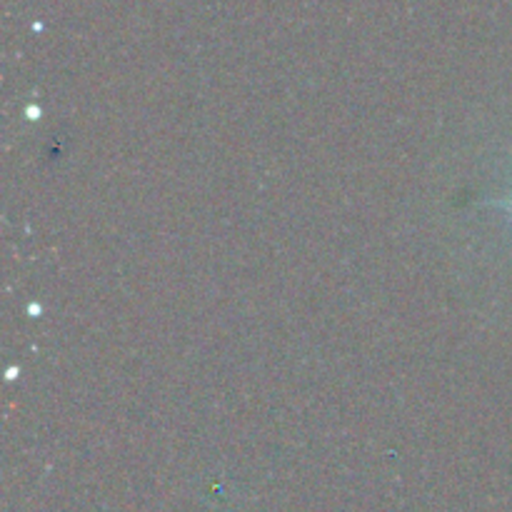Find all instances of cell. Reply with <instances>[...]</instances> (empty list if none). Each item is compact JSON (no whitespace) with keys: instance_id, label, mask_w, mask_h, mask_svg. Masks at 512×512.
Segmentation results:
<instances>
[{"instance_id":"6da1fadb","label":"cell","mask_w":512,"mask_h":512,"mask_svg":"<svg viewBox=\"0 0 512 512\" xmlns=\"http://www.w3.org/2000/svg\"><path fill=\"white\" fill-rule=\"evenodd\" d=\"M490 205H495V208H508V210H512V195H510V198L490 200Z\"/></svg>"}]
</instances>
